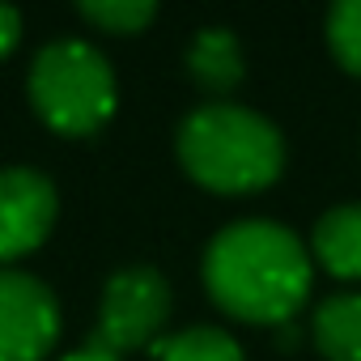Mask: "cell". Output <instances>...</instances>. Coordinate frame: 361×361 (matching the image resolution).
<instances>
[{"label": "cell", "instance_id": "4fadbf2b", "mask_svg": "<svg viewBox=\"0 0 361 361\" xmlns=\"http://www.w3.org/2000/svg\"><path fill=\"white\" fill-rule=\"evenodd\" d=\"M22 39V13L9 9V5H0V60H5Z\"/></svg>", "mask_w": 361, "mask_h": 361}, {"label": "cell", "instance_id": "52a82bcc", "mask_svg": "<svg viewBox=\"0 0 361 361\" xmlns=\"http://www.w3.org/2000/svg\"><path fill=\"white\" fill-rule=\"evenodd\" d=\"M188 77L196 81V90H204L209 98L226 102L243 77H247V64H243V43L230 26H204L196 30V39L188 43Z\"/></svg>", "mask_w": 361, "mask_h": 361}, {"label": "cell", "instance_id": "30bf717a", "mask_svg": "<svg viewBox=\"0 0 361 361\" xmlns=\"http://www.w3.org/2000/svg\"><path fill=\"white\" fill-rule=\"evenodd\" d=\"M157 361H247L243 344L221 327H188L153 344Z\"/></svg>", "mask_w": 361, "mask_h": 361}, {"label": "cell", "instance_id": "6da1fadb", "mask_svg": "<svg viewBox=\"0 0 361 361\" xmlns=\"http://www.w3.org/2000/svg\"><path fill=\"white\" fill-rule=\"evenodd\" d=\"M314 281V255L306 243L268 217H247L213 234L204 251L209 298L243 323H289Z\"/></svg>", "mask_w": 361, "mask_h": 361}, {"label": "cell", "instance_id": "8992f818", "mask_svg": "<svg viewBox=\"0 0 361 361\" xmlns=\"http://www.w3.org/2000/svg\"><path fill=\"white\" fill-rule=\"evenodd\" d=\"M60 213L56 183L35 166H0V268L43 247Z\"/></svg>", "mask_w": 361, "mask_h": 361}, {"label": "cell", "instance_id": "277c9868", "mask_svg": "<svg viewBox=\"0 0 361 361\" xmlns=\"http://www.w3.org/2000/svg\"><path fill=\"white\" fill-rule=\"evenodd\" d=\"M170 310H174L170 281L153 264H128L102 289L98 327H94L90 344H98L115 357L132 353V348H145V344H157Z\"/></svg>", "mask_w": 361, "mask_h": 361}, {"label": "cell", "instance_id": "5bb4252c", "mask_svg": "<svg viewBox=\"0 0 361 361\" xmlns=\"http://www.w3.org/2000/svg\"><path fill=\"white\" fill-rule=\"evenodd\" d=\"M60 361H119V357L106 353V348H98V344H85V348H77V353H68V357H60Z\"/></svg>", "mask_w": 361, "mask_h": 361}, {"label": "cell", "instance_id": "8fae6325", "mask_svg": "<svg viewBox=\"0 0 361 361\" xmlns=\"http://www.w3.org/2000/svg\"><path fill=\"white\" fill-rule=\"evenodd\" d=\"M77 13L106 35H136L157 18V5L149 0H81Z\"/></svg>", "mask_w": 361, "mask_h": 361}, {"label": "cell", "instance_id": "5b68a950", "mask_svg": "<svg viewBox=\"0 0 361 361\" xmlns=\"http://www.w3.org/2000/svg\"><path fill=\"white\" fill-rule=\"evenodd\" d=\"M60 340L56 293L18 268H0V361H43Z\"/></svg>", "mask_w": 361, "mask_h": 361}, {"label": "cell", "instance_id": "3957f363", "mask_svg": "<svg viewBox=\"0 0 361 361\" xmlns=\"http://www.w3.org/2000/svg\"><path fill=\"white\" fill-rule=\"evenodd\" d=\"M30 106L64 136H90L115 115V73L85 39H56L30 64Z\"/></svg>", "mask_w": 361, "mask_h": 361}, {"label": "cell", "instance_id": "7c38bea8", "mask_svg": "<svg viewBox=\"0 0 361 361\" xmlns=\"http://www.w3.org/2000/svg\"><path fill=\"white\" fill-rule=\"evenodd\" d=\"M327 47L340 60V68L361 77V0H340V5H331V13H327Z\"/></svg>", "mask_w": 361, "mask_h": 361}, {"label": "cell", "instance_id": "ba28073f", "mask_svg": "<svg viewBox=\"0 0 361 361\" xmlns=\"http://www.w3.org/2000/svg\"><path fill=\"white\" fill-rule=\"evenodd\" d=\"M310 255L340 281H361V200L336 204L314 221Z\"/></svg>", "mask_w": 361, "mask_h": 361}, {"label": "cell", "instance_id": "7a4b0ae2", "mask_svg": "<svg viewBox=\"0 0 361 361\" xmlns=\"http://www.w3.org/2000/svg\"><path fill=\"white\" fill-rule=\"evenodd\" d=\"M178 166L192 183L217 196H251L276 183L285 170V140L272 119L238 102L196 106L174 136Z\"/></svg>", "mask_w": 361, "mask_h": 361}, {"label": "cell", "instance_id": "9c48e42d", "mask_svg": "<svg viewBox=\"0 0 361 361\" xmlns=\"http://www.w3.org/2000/svg\"><path fill=\"white\" fill-rule=\"evenodd\" d=\"M314 348L327 361H361V293H331L314 306Z\"/></svg>", "mask_w": 361, "mask_h": 361}]
</instances>
